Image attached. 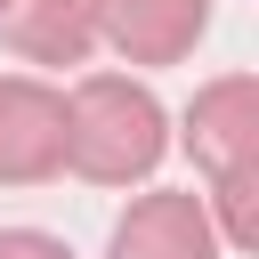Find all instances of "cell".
<instances>
[{
  "mask_svg": "<svg viewBox=\"0 0 259 259\" xmlns=\"http://www.w3.org/2000/svg\"><path fill=\"white\" fill-rule=\"evenodd\" d=\"M170 154V113L146 81L130 73H89L65 97V170H81L89 186H138L154 178Z\"/></svg>",
  "mask_w": 259,
  "mask_h": 259,
  "instance_id": "cell-1",
  "label": "cell"
},
{
  "mask_svg": "<svg viewBox=\"0 0 259 259\" xmlns=\"http://www.w3.org/2000/svg\"><path fill=\"white\" fill-rule=\"evenodd\" d=\"M65 170V89L0 73V186H49Z\"/></svg>",
  "mask_w": 259,
  "mask_h": 259,
  "instance_id": "cell-2",
  "label": "cell"
},
{
  "mask_svg": "<svg viewBox=\"0 0 259 259\" xmlns=\"http://www.w3.org/2000/svg\"><path fill=\"white\" fill-rule=\"evenodd\" d=\"M178 146L194 154L202 178L259 170V81H251V73H219V81H202L194 105H186Z\"/></svg>",
  "mask_w": 259,
  "mask_h": 259,
  "instance_id": "cell-3",
  "label": "cell"
},
{
  "mask_svg": "<svg viewBox=\"0 0 259 259\" xmlns=\"http://www.w3.org/2000/svg\"><path fill=\"white\" fill-rule=\"evenodd\" d=\"M210 32V0H97V40L121 65H178Z\"/></svg>",
  "mask_w": 259,
  "mask_h": 259,
  "instance_id": "cell-4",
  "label": "cell"
},
{
  "mask_svg": "<svg viewBox=\"0 0 259 259\" xmlns=\"http://www.w3.org/2000/svg\"><path fill=\"white\" fill-rule=\"evenodd\" d=\"M219 227L202 210V194H138L113 219L105 259H219Z\"/></svg>",
  "mask_w": 259,
  "mask_h": 259,
  "instance_id": "cell-5",
  "label": "cell"
},
{
  "mask_svg": "<svg viewBox=\"0 0 259 259\" xmlns=\"http://www.w3.org/2000/svg\"><path fill=\"white\" fill-rule=\"evenodd\" d=\"M0 49L24 65H81L97 49V0H0Z\"/></svg>",
  "mask_w": 259,
  "mask_h": 259,
  "instance_id": "cell-6",
  "label": "cell"
},
{
  "mask_svg": "<svg viewBox=\"0 0 259 259\" xmlns=\"http://www.w3.org/2000/svg\"><path fill=\"white\" fill-rule=\"evenodd\" d=\"M0 259H73V251L40 227H0Z\"/></svg>",
  "mask_w": 259,
  "mask_h": 259,
  "instance_id": "cell-7",
  "label": "cell"
}]
</instances>
